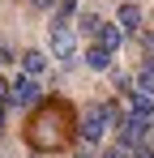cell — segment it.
<instances>
[{"label":"cell","instance_id":"1","mask_svg":"<svg viewBox=\"0 0 154 158\" xmlns=\"http://www.w3.org/2000/svg\"><path fill=\"white\" fill-rule=\"evenodd\" d=\"M77 137V115H73V103L69 98H39L30 120H26V145L34 154H60L69 150Z\"/></svg>","mask_w":154,"mask_h":158},{"label":"cell","instance_id":"2","mask_svg":"<svg viewBox=\"0 0 154 158\" xmlns=\"http://www.w3.org/2000/svg\"><path fill=\"white\" fill-rule=\"evenodd\" d=\"M111 124H120V107L116 103H94V107H86V115L77 124V137L81 141H99Z\"/></svg>","mask_w":154,"mask_h":158},{"label":"cell","instance_id":"3","mask_svg":"<svg viewBox=\"0 0 154 158\" xmlns=\"http://www.w3.org/2000/svg\"><path fill=\"white\" fill-rule=\"evenodd\" d=\"M51 52L60 64H73L77 56V34H73V22H56L51 17Z\"/></svg>","mask_w":154,"mask_h":158},{"label":"cell","instance_id":"4","mask_svg":"<svg viewBox=\"0 0 154 158\" xmlns=\"http://www.w3.org/2000/svg\"><path fill=\"white\" fill-rule=\"evenodd\" d=\"M137 145H150V120L141 115H120V150H137Z\"/></svg>","mask_w":154,"mask_h":158},{"label":"cell","instance_id":"5","mask_svg":"<svg viewBox=\"0 0 154 158\" xmlns=\"http://www.w3.org/2000/svg\"><path fill=\"white\" fill-rule=\"evenodd\" d=\"M39 94H43V90H39V81L30 77V73L9 85V103H17V107H34V103H39Z\"/></svg>","mask_w":154,"mask_h":158},{"label":"cell","instance_id":"6","mask_svg":"<svg viewBox=\"0 0 154 158\" xmlns=\"http://www.w3.org/2000/svg\"><path fill=\"white\" fill-rule=\"evenodd\" d=\"M120 39H124V30H120V26H111V22H99V30H94V43H99V47H107V52L116 56Z\"/></svg>","mask_w":154,"mask_h":158},{"label":"cell","instance_id":"7","mask_svg":"<svg viewBox=\"0 0 154 158\" xmlns=\"http://www.w3.org/2000/svg\"><path fill=\"white\" fill-rule=\"evenodd\" d=\"M128 115L150 120V115H154V94H146V90H133V94H128Z\"/></svg>","mask_w":154,"mask_h":158},{"label":"cell","instance_id":"8","mask_svg":"<svg viewBox=\"0 0 154 158\" xmlns=\"http://www.w3.org/2000/svg\"><path fill=\"white\" fill-rule=\"evenodd\" d=\"M116 26L124 30V34H141V9H137V4H120Z\"/></svg>","mask_w":154,"mask_h":158},{"label":"cell","instance_id":"9","mask_svg":"<svg viewBox=\"0 0 154 158\" xmlns=\"http://www.w3.org/2000/svg\"><path fill=\"white\" fill-rule=\"evenodd\" d=\"M86 64H90L94 73H103V69H111V52H107V47H99V43H90V52H86Z\"/></svg>","mask_w":154,"mask_h":158},{"label":"cell","instance_id":"10","mask_svg":"<svg viewBox=\"0 0 154 158\" xmlns=\"http://www.w3.org/2000/svg\"><path fill=\"white\" fill-rule=\"evenodd\" d=\"M22 69L30 73V77H39V73L47 69V56H43V52H26V56H22Z\"/></svg>","mask_w":154,"mask_h":158},{"label":"cell","instance_id":"11","mask_svg":"<svg viewBox=\"0 0 154 158\" xmlns=\"http://www.w3.org/2000/svg\"><path fill=\"white\" fill-rule=\"evenodd\" d=\"M137 90H146V94H154V56L137 69Z\"/></svg>","mask_w":154,"mask_h":158},{"label":"cell","instance_id":"12","mask_svg":"<svg viewBox=\"0 0 154 158\" xmlns=\"http://www.w3.org/2000/svg\"><path fill=\"white\" fill-rule=\"evenodd\" d=\"M73 13H77V0H60L56 4V22H73Z\"/></svg>","mask_w":154,"mask_h":158},{"label":"cell","instance_id":"13","mask_svg":"<svg viewBox=\"0 0 154 158\" xmlns=\"http://www.w3.org/2000/svg\"><path fill=\"white\" fill-rule=\"evenodd\" d=\"M99 22H103V17H94V13H81V30H86L90 39H94V30H99Z\"/></svg>","mask_w":154,"mask_h":158},{"label":"cell","instance_id":"14","mask_svg":"<svg viewBox=\"0 0 154 158\" xmlns=\"http://www.w3.org/2000/svg\"><path fill=\"white\" fill-rule=\"evenodd\" d=\"M128 158H154V150H150V145H137V150H133Z\"/></svg>","mask_w":154,"mask_h":158},{"label":"cell","instance_id":"15","mask_svg":"<svg viewBox=\"0 0 154 158\" xmlns=\"http://www.w3.org/2000/svg\"><path fill=\"white\" fill-rule=\"evenodd\" d=\"M4 103H9V81L0 77V107H4Z\"/></svg>","mask_w":154,"mask_h":158},{"label":"cell","instance_id":"16","mask_svg":"<svg viewBox=\"0 0 154 158\" xmlns=\"http://www.w3.org/2000/svg\"><path fill=\"white\" fill-rule=\"evenodd\" d=\"M124 154H128V150H120V145H116V150H107L103 158H124Z\"/></svg>","mask_w":154,"mask_h":158},{"label":"cell","instance_id":"17","mask_svg":"<svg viewBox=\"0 0 154 158\" xmlns=\"http://www.w3.org/2000/svg\"><path fill=\"white\" fill-rule=\"evenodd\" d=\"M30 4H39V9H51V4H56V0H30Z\"/></svg>","mask_w":154,"mask_h":158},{"label":"cell","instance_id":"18","mask_svg":"<svg viewBox=\"0 0 154 158\" xmlns=\"http://www.w3.org/2000/svg\"><path fill=\"white\" fill-rule=\"evenodd\" d=\"M0 128H4V107H0Z\"/></svg>","mask_w":154,"mask_h":158},{"label":"cell","instance_id":"19","mask_svg":"<svg viewBox=\"0 0 154 158\" xmlns=\"http://www.w3.org/2000/svg\"><path fill=\"white\" fill-rule=\"evenodd\" d=\"M0 60H4V47H0Z\"/></svg>","mask_w":154,"mask_h":158},{"label":"cell","instance_id":"20","mask_svg":"<svg viewBox=\"0 0 154 158\" xmlns=\"http://www.w3.org/2000/svg\"><path fill=\"white\" fill-rule=\"evenodd\" d=\"M81 158H86V154H81Z\"/></svg>","mask_w":154,"mask_h":158}]
</instances>
